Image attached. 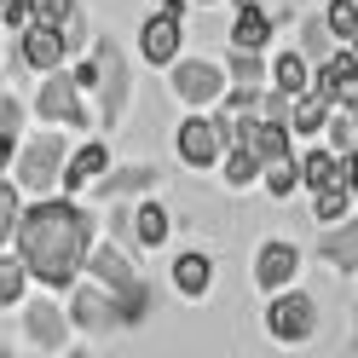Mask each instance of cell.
Returning <instances> with one entry per match:
<instances>
[{"label":"cell","instance_id":"cell-31","mask_svg":"<svg viewBox=\"0 0 358 358\" xmlns=\"http://www.w3.org/2000/svg\"><path fill=\"white\" fill-rule=\"evenodd\" d=\"M301 52H306L312 64H324V58L335 52V29L324 24V17H306V24H301Z\"/></svg>","mask_w":358,"mask_h":358},{"label":"cell","instance_id":"cell-14","mask_svg":"<svg viewBox=\"0 0 358 358\" xmlns=\"http://www.w3.org/2000/svg\"><path fill=\"white\" fill-rule=\"evenodd\" d=\"M249 145L260 162H283V156H295V133H289V122H272V116H255L249 122Z\"/></svg>","mask_w":358,"mask_h":358},{"label":"cell","instance_id":"cell-3","mask_svg":"<svg viewBox=\"0 0 358 358\" xmlns=\"http://www.w3.org/2000/svg\"><path fill=\"white\" fill-rule=\"evenodd\" d=\"M64 139L58 133H41V139H29L24 150H17V185L24 191H35V196H47L52 185H58V173H64Z\"/></svg>","mask_w":358,"mask_h":358},{"label":"cell","instance_id":"cell-17","mask_svg":"<svg viewBox=\"0 0 358 358\" xmlns=\"http://www.w3.org/2000/svg\"><path fill=\"white\" fill-rule=\"evenodd\" d=\"M318 260H329L335 272H358V220L329 226V231L318 237Z\"/></svg>","mask_w":358,"mask_h":358},{"label":"cell","instance_id":"cell-39","mask_svg":"<svg viewBox=\"0 0 358 358\" xmlns=\"http://www.w3.org/2000/svg\"><path fill=\"white\" fill-rule=\"evenodd\" d=\"M17 156V127H0V168Z\"/></svg>","mask_w":358,"mask_h":358},{"label":"cell","instance_id":"cell-32","mask_svg":"<svg viewBox=\"0 0 358 358\" xmlns=\"http://www.w3.org/2000/svg\"><path fill=\"white\" fill-rule=\"evenodd\" d=\"M295 185H301V162H295V156L266 162V191H272V196H295Z\"/></svg>","mask_w":358,"mask_h":358},{"label":"cell","instance_id":"cell-11","mask_svg":"<svg viewBox=\"0 0 358 358\" xmlns=\"http://www.w3.org/2000/svg\"><path fill=\"white\" fill-rule=\"evenodd\" d=\"M17 52H24L29 70L47 76V70H58V64H64V52H70V47H64V29H58V24H29V29H24V47H17Z\"/></svg>","mask_w":358,"mask_h":358},{"label":"cell","instance_id":"cell-15","mask_svg":"<svg viewBox=\"0 0 358 358\" xmlns=\"http://www.w3.org/2000/svg\"><path fill=\"white\" fill-rule=\"evenodd\" d=\"M173 289H179V295H191V301H203L208 289H214V260L203 249H185V255L173 260Z\"/></svg>","mask_w":358,"mask_h":358},{"label":"cell","instance_id":"cell-18","mask_svg":"<svg viewBox=\"0 0 358 358\" xmlns=\"http://www.w3.org/2000/svg\"><path fill=\"white\" fill-rule=\"evenodd\" d=\"M266 41H272V12H266V6H255V0H243V6H237V17H231V47L260 52Z\"/></svg>","mask_w":358,"mask_h":358},{"label":"cell","instance_id":"cell-20","mask_svg":"<svg viewBox=\"0 0 358 358\" xmlns=\"http://www.w3.org/2000/svg\"><path fill=\"white\" fill-rule=\"evenodd\" d=\"M329 99H318L306 87V93H295V104H289V133H295V139H312V133H324V122H329Z\"/></svg>","mask_w":358,"mask_h":358},{"label":"cell","instance_id":"cell-41","mask_svg":"<svg viewBox=\"0 0 358 358\" xmlns=\"http://www.w3.org/2000/svg\"><path fill=\"white\" fill-rule=\"evenodd\" d=\"M352 352H358V312H352Z\"/></svg>","mask_w":358,"mask_h":358},{"label":"cell","instance_id":"cell-34","mask_svg":"<svg viewBox=\"0 0 358 358\" xmlns=\"http://www.w3.org/2000/svg\"><path fill=\"white\" fill-rule=\"evenodd\" d=\"M17 214H24L17 191H12V185H0V249H6V237H17Z\"/></svg>","mask_w":358,"mask_h":358},{"label":"cell","instance_id":"cell-9","mask_svg":"<svg viewBox=\"0 0 358 358\" xmlns=\"http://www.w3.org/2000/svg\"><path fill=\"white\" fill-rule=\"evenodd\" d=\"M352 81H358V58H352L347 41H341V47H335L324 64H312V93L329 99V104H341V93H347Z\"/></svg>","mask_w":358,"mask_h":358},{"label":"cell","instance_id":"cell-16","mask_svg":"<svg viewBox=\"0 0 358 358\" xmlns=\"http://www.w3.org/2000/svg\"><path fill=\"white\" fill-rule=\"evenodd\" d=\"M87 272H93L104 289H122V283L139 278V272H133V260L116 249V243H93V249H87Z\"/></svg>","mask_w":358,"mask_h":358},{"label":"cell","instance_id":"cell-8","mask_svg":"<svg viewBox=\"0 0 358 358\" xmlns=\"http://www.w3.org/2000/svg\"><path fill=\"white\" fill-rule=\"evenodd\" d=\"M93 58H99V87H104V127L127 110V58L116 52V41H99L93 47Z\"/></svg>","mask_w":358,"mask_h":358},{"label":"cell","instance_id":"cell-22","mask_svg":"<svg viewBox=\"0 0 358 358\" xmlns=\"http://www.w3.org/2000/svg\"><path fill=\"white\" fill-rule=\"evenodd\" d=\"M335 179H347V173H341V156H335L329 145L301 156V185H306V191H324V185H335Z\"/></svg>","mask_w":358,"mask_h":358},{"label":"cell","instance_id":"cell-29","mask_svg":"<svg viewBox=\"0 0 358 358\" xmlns=\"http://www.w3.org/2000/svg\"><path fill=\"white\" fill-rule=\"evenodd\" d=\"M231 81H243V87H266L272 81V70H266V58L260 52H249V47H231V70H226Z\"/></svg>","mask_w":358,"mask_h":358},{"label":"cell","instance_id":"cell-43","mask_svg":"<svg viewBox=\"0 0 358 358\" xmlns=\"http://www.w3.org/2000/svg\"><path fill=\"white\" fill-rule=\"evenodd\" d=\"M203 6H214V0H203Z\"/></svg>","mask_w":358,"mask_h":358},{"label":"cell","instance_id":"cell-6","mask_svg":"<svg viewBox=\"0 0 358 358\" xmlns=\"http://www.w3.org/2000/svg\"><path fill=\"white\" fill-rule=\"evenodd\" d=\"M173 150H179V162H191V168H214L220 150H226V139H220L214 116H185L179 133H173Z\"/></svg>","mask_w":358,"mask_h":358},{"label":"cell","instance_id":"cell-21","mask_svg":"<svg viewBox=\"0 0 358 358\" xmlns=\"http://www.w3.org/2000/svg\"><path fill=\"white\" fill-rule=\"evenodd\" d=\"M168 231H173V214L162 203H139L133 208V237H139V249H162Z\"/></svg>","mask_w":358,"mask_h":358},{"label":"cell","instance_id":"cell-24","mask_svg":"<svg viewBox=\"0 0 358 358\" xmlns=\"http://www.w3.org/2000/svg\"><path fill=\"white\" fill-rule=\"evenodd\" d=\"M93 185H99V196H110V203H116V196H127V191H150V185H156V168H116V173L104 168Z\"/></svg>","mask_w":358,"mask_h":358},{"label":"cell","instance_id":"cell-12","mask_svg":"<svg viewBox=\"0 0 358 358\" xmlns=\"http://www.w3.org/2000/svg\"><path fill=\"white\" fill-rule=\"evenodd\" d=\"M104 168H110V150H104V139H87L76 156H64V173H58V185L76 196V191H87V185H93V179H99Z\"/></svg>","mask_w":358,"mask_h":358},{"label":"cell","instance_id":"cell-5","mask_svg":"<svg viewBox=\"0 0 358 358\" xmlns=\"http://www.w3.org/2000/svg\"><path fill=\"white\" fill-rule=\"evenodd\" d=\"M35 110H41L47 122H58V127H93V116H87V104H81V87H76V76H58V70H47Z\"/></svg>","mask_w":358,"mask_h":358},{"label":"cell","instance_id":"cell-38","mask_svg":"<svg viewBox=\"0 0 358 358\" xmlns=\"http://www.w3.org/2000/svg\"><path fill=\"white\" fill-rule=\"evenodd\" d=\"M341 173H347V185H352V203H358V145L341 156Z\"/></svg>","mask_w":358,"mask_h":358},{"label":"cell","instance_id":"cell-42","mask_svg":"<svg viewBox=\"0 0 358 358\" xmlns=\"http://www.w3.org/2000/svg\"><path fill=\"white\" fill-rule=\"evenodd\" d=\"M347 47H352V58H358V35H352V41H347Z\"/></svg>","mask_w":358,"mask_h":358},{"label":"cell","instance_id":"cell-13","mask_svg":"<svg viewBox=\"0 0 358 358\" xmlns=\"http://www.w3.org/2000/svg\"><path fill=\"white\" fill-rule=\"evenodd\" d=\"M24 324H29V341L47 347V352H58L64 341H70V318H64L52 301H29L24 306Z\"/></svg>","mask_w":358,"mask_h":358},{"label":"cell","instance_id":"cell-4","mask_svg":"<svg viewBox=\"0 0 358 358\" xmlns=\"http://www.w3.org/2000/svg\"><path fill=\"white\" fill-rule=\"evenodd\" d=\"M173 93L179 104L203 110V104H220V93H226V70L208 58H173Z\"/></svg>","mask_w":358,"mask_h":358},{"label":"cell","instance_id":"cell-28","mask_svg":"<svg viewBox=\"0 0 358 358\" xmlns=\"http://www.w3.org/2000/svg\"><path fill=\"white\" fill-rule=\"evenodd\" d=\"M24 283H29L24 255H0V306H17V301H24Z\"/></svg>","mask_w":358,"mask_h":358},{"label":"cell","instance_id":"cell-10","mask_svg":"<svg viewBox=\"0 0 358 358\" xmlns=\"http://www.w3.org/2000/svg\"><path fill=\"white\" fill-rule=\"evenodd\" d=\"M179 41H185L179 17L173 12H150L145 29H139V52H145V64H173L179 58Z\"/></svg>","mask_w":358,"mask_h":358},{"label":"cell","instance_id":"cell-19","mask_svg":"<svg viewBox=\"0 0 358 358\" xmlns=\"http://www.w3.org/2000/svg\"><path fill=\"white\" fill-rule=\"evenodd\" d=\"M70 324H81V329H110V324H116V301H110V289H76Z\"/></svg>","mask_w":358,"mask_h":358},{"label":"cell","instance_id":"cell-25","mask_svg":"<svg viewBox=\"0 0 358 358\" xmlns=\"http://www.w3.org/2000/svg\"><path fill=\"white\" fill-rule=\"evenodd\" d=\"M272 87H283V93H306V87H312V58L306 52H278L272 58Z\"/></svg>","mask_w":358,"mask_h":358},{"label":"cell","instance_id":"cell-7","mask_svg":"<svg viewBox=\"0 0 358 358\" xmlns=\"http://www.w3.org/2000/svg\"><path fill=\"white\" fill-rule=\"evenodd\" d=\"M295 272H301V249H295V243L272 237V243H260V249H255V283L266 289V295H272V289H289Z\"/></svg>","mask_w":358,"mask_h":358},{"label":"cell","instance_id":"cell-35","mask_svg":"<svg viewBox=\"0 0 358 358\" xmlns=\"http://www.w3.org/2000/svg\"><path fill=\"white\" fill-rule=\"evenodd\" d=\"M29 12H35V24H64L76 12V0H29Z\"/></svg>","mask_w":358,"mask_h":358},{"label":"cell","instance_id":"cell-1","mask_svg":"<svg viewBox=\"0 0 358 358\" xmlns=\"http://www.w3.org/2000/svg\"><path fill=\"white\" fill-rule=\"evenodd\" d=\"M87 249H93V214L70 196L47 191L35 208L17 214V255L47 289H70L87 266Z\"/></svg>","mask_w":358,"mask_h":358},{"label":"cell","instance_id":"cell-36","mask_svg":"<svg viewBox=\"0 0 358 358\" xmlns=\"http://www.w3.org/2000/svg\"><path fill=\"white\" fill-rule=\"evenodd\" d=\"M289 104H295V93L272 87V93H260V116H272V122H289Z\"/></svg>","mask_w":358,"mask_h":358},{"label":"cell","instance_id":"cell-37","mask_svg":"<svg viewBox=\"0 0 358 358\" xmlns=\"http://www.w3.org/2000/svg\"><path fill=\"white\" fill-rule=\"evenodd\" d=\"M17 122H24V104L12 93H0V127H17Z\"/></svg>","mask_w":358,"mask_h":358},{"label":"cell","instance_id":"cell-33","mask_svg":"<svg viewBox=\"0 0 358 358\" xmlns=\"http://www.w3.org/2000/svg\"><path fill=\"white\" fill-rule=\"evenodd\" d=\"M324 24L335 29V41H352V35H358V0H329V6H324Z\"/></svg>","mask_w":358,"mask_h":358},{"label":"cell","instance_id":"cell-23","mask_svg":"<svg viewBox=\"0 0 358 358\" xmlns=\"http://www.w3.org/2000/svg\"><path fill=\"white\" fill-rule=\"evenodd\" d=\"M110 301H116V324H145V312H150V283L145 278H133V283H122V289H110Z\"/></svg>","mask_w":358,"mask_h":358},{"label":"cell","instance_id":"cell-30","mask_svg":"<svg viewBox=\"0 0 358 358\" xmlns=\"http://www.w3.org/2000/svg\"><path fill=\"white\" fill-rule=\"evenodd\" d=\"M324 133H329V150H335V156H347V150L358 145V116L335 104V110H329V122H324Z\"/></svg>","mask_w":358,"mask_h":358},{"label":"cell","instance_id":"cell-44","mask_svg":"<svg viewBox=\"0 0 358 358\" xmlns=\"http://www.w3.org/2000/svg\"><path fill=\"white\" fill-rule=\"evenodd\" d=\"M0 6H6V0H0Z\"/></svg>","mask_w":358,"mask_h":358},{"label":"cell","instance_id":"cell-26","mask_svg":"<svg viewBox=\"0 0 358 358\" xmlns=\"http://www.w3.org/2000/svg\"><path fill=\"white\" fill-rule=\"evenodd\" d=\"M260 173H266V162H260L249 145H231V150H226V185H231V191H249Z\"/></svg>","mask_w":358,"mask_h":358},{"label":"cell","instance_id":"cell-40","mask_svg":"<svg viewBox=\"0 0 358 358\" xmlns=\"http://www.w3.org/2000/svg\"><path fill=\"white\" fill-rule=\"evenodd\" d=\"M76 87H81V93H87V87H99V58H87L81 70H76Z\"/></svg>","mask_w":358,"mask_h":358},{"label":"cell","instance_id":"cell-2","mask_svg":"<svg viewBox=\"0 0 358 358\" xmlns=\"http://www.w3.org/2000/svg\"><path fill=\"white\" fill-rule=\"evenodd\" d=\"M266 329H272V341L301 347L306 335L318 329V306H312V295H301V289H272V306H266Z\"/></svg>","mask_w":358,"mask_h":358},{"label":"cell","instance_id":"cell-27","mask_svg":"<svg viewBox=\"0 0 358 358\" xmlns=\"http://www.w3.org/2000/svg\"><path fill=\"white\" fill-rule=\"evenodd\" d=\"M347 203H352V185H347V179H335V185L312 191V220H324V226H335V220L347 214Z\"/></svg>","mask_w":358,"mask_h":358}]
</instances>
